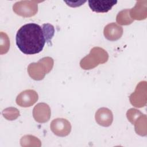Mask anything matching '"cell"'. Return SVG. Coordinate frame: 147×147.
Masks as SVG:
<instances>
[{
    "label": "cell",
    "mask_w": 147,
    "mask_h": 147,
    "mask_svg": "<svg viewBox=\"0 0 147 147\" xmlns=\"http://www.w3.org/2000/svg\"><path fill=\"white\" fill-rule=\"evenodd\" d=\"M54 27L49 24L29 23L22 26L17 31L16 44L24 54L33 55L42 51L46 42H49L54 34Z\"/></svg>",
    "instance_id": "obj_1"
},
{
    "label": "cell",
    "mask_w": 147,
    "mask_h": 147,
    "mask_svg": "<svg viewBox=\"0 0 147 147\" xmlns=\"http://www.w3.org/2000/svg\"><path fill=\"white\" fill-rule=\"evenodd\" d=\"M108 59L109 55L105 50L99 47H94L90 53L81 60L80 65L84 69H91L99 64L106 63Z\"/></svg>",
    "instance_id": "obj_2"
},
{
    "label": "cell",
    "mask_w": 147,
    "mask_h": 147,
    "mask_svg": "<svg viewBox=\"0 0 147 147\" xmlns=\"http://www.w3.org/2000/svg\"><path fill=\"white\" fill-rule=\"evenodd\" d=\"M53 66V60L50 57H45L37 63H30L28 67L29 76L34 80L43 79L45 74H48Z\"/></svg>",
    "instance_id": "obj_3"
},
{
    "label": "cell",
    "mask_w": 147,
    "mask_h": 147,
    "mask_svg": "<svg viewBox=\"0 0 147 147\" xmlns=\"http://www.w3.org/2000/svg\"><path fill=\"white\" fill-rule=\"evenodd\" d=\"M36 1H20L13 6V11L20 16L30 17L34 16L38 11V3Z\"/></svg>",
    "instance_id": "obj_4"
},
{
    "label": "cell",
    "mask_w": 147,
    "mask_h": 147,
    "mask_svg": "<svg viewBox=\"0 0 147 147\" xmlns=\"http://www.w3.org/2000/svg\"><path fill=\"white\" fill-rule=\"evenodd\" d=\"M52 131L57 136L64 137L68 135L71 130L70 122L64 118L53 119L50 125Z\"/></svg>",
    "instance_id": "obj_5"
},
{
    "label": "cell",
    "mask_w": 147,
    "mask_h": 147,
    "mask_svg": "<svg viewBox=\"0 0 147 147\" xmlns=\"http://www.w3.org/2000/svg\"><path fill=\"white\" fill-rule=\"evenodd\" d=\"M38 98V94L34 90H26L18 95L16 103L21 107H30L37 102Z\"/></svg>",
    "instance_id": "obj_6"
},
{
    "label": "cell",
    "mask_w": 147,
    "mask_h": 147,
    "mask_svg": "<svg viewBox=\"0 0 147 147\" xmlns=\"http://www.w3.org/2000/svg\"><path fill=\"white\" fill-rule=\"evenodd\" d=\"M51 114L49 106L45 103H38L33 110V118L36 121L39 123L48 121L51 117Z\"/></svg>",
    "instance_id": "obj_7"
},
{
    "label": "cell",
    "mask_w": 147,
    "mask_h": 147,
    "mask_svg": "<svg viewBox=\"0 0 147 147\" xmlns=\"http://www.w3.org/2000/svg\"><path fill=\"white\" fill-rule=\"evenodd\" d=\"M90 9L96 13H106L117 3V1H88Z\"/></svg>",
    "instance_id": "obj_8"
},
{
    "label": "cell",
    "mask_w": 147,
    "mask_h": 147,
    "mask_svg": "<svg viewBox=\"0 0 147 147\" xmlns=\"http://www.w3.org/2000/svg\"><path fill=\"white\" fill-rule=\"evenodd\" d=\"M103 33L105 38L108 40L116 41L122 36L123 28L116 23L111 22L105 27Z\"/></svg>",
    "instance_id": "obj_9"
},
{
    "label": "cell",
    "mask_w": 147,
    "mask_h": 147,
    "mask_svg": "<svg viewBox=\"0 0 147 147\" xmlns=\"http://www.w3.org/2000/svg\"><path fill=\"white\" fill-rule=\"evenodd\" d=\"M95 120L99 125L105 127L109 126L113 122V113L107 108H100L95 113Z\"/></svg>",
    "instance_id": "obj_10"
},
{
    "label": "cell",
    "mask_w": 147,
    "mask_h": 147,
    "mask_svg": "<svg viewBox=\"0 0 147 147\" xmlns=\"http://www.w3.org/2000/svg\"><path fill=\"white\" fill-rule=\"evenodd\" d=\"M146 1H137L135 6L130 9V16L133 20H141L146 17Z\"/></svg>",
    "instance_id": "obj_11"
},
{
    "label": "cell",
    "mask_w": 147,
    "mask_h": 147,
    "mask_svg": "<svg viewBox=\"0 0 147 147\" xmlns=\"http://www.w3.org/2000/svg\"><path fill=\"white\" fill-rule=\"evenodd\" d=\"M143 98H146V96H142V91L140 83L137 85L135 91L130 96V103L135 107H142L146 105V102L142 100Z\"/></svg>",
    "instance_id": "obj_12"
},
{
    "label": "cell",
    "mask_w": 147,
    "mask_h": 147,
    "mask_svg": "<svg viewBox=\"0 0 147 147\" xmlns=\"http://www.w3.org/2000/svg\"><path fill=\"white\" fill-rule=\"evenodd\" d=\"M117 22L122 25L131 24L133 20L130 17V9H124L118 13L117 16Z\"/></svg>",
    "instance_id": "obj_13"
},
{
    "label": "cell",
    "mask_w": 147,
    "mask_h": 147,
    "mask_svg": "<svg viewBox=\"0 0 147 147\" xmlns=\"http://www.w3.org/2000/svg\"><path fill=\"white\" fill-rule=\"evenodd\" d=\"M3 116L7 120L13 121L16 119L19 115V111L14 107H9L3 110L2 111Z\"/></svg>",
    "instance_id": "obj_14"
}]
</instances>
